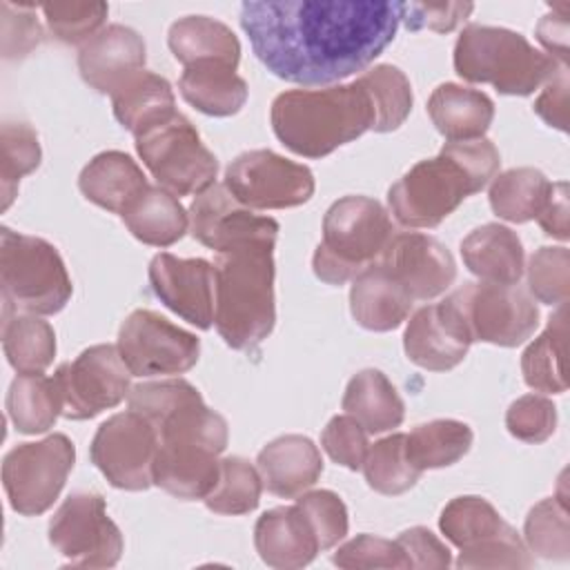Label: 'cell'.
Returning <instances> with one entry per match:
<instances>
[{
	"mask_svg": "<svg viewBox=\"0 0 570 570\" xmlns=\"http://www.w3.org/2000/svg\"><path fill=\"white\" fill-rule=\"evenodd\" d=\"M499 165V151L488 138L445 142L439 156L416 163L390 187V212L405 227H436L470 194L481 191Z\"/></svg>",
	"mask_w": 570,
	"mask_h": 570,
	"instance_id": "3",
	"label": "cell"
},
{
	"mask_svg": "<svg viewBox=\"0 0 570 570\" xmlns=\"http://www.w3.org/2000/svg\"><path fill=\"white\" fill-rule=\"evenodd\" d=\"M49 541L78 568H111L122 554V534L96 492L69 494L49 521Z\"/></svg>",
	"mask_w": 570,
	"mask_h": 570,
	"instance_id": "12",
	"label": "cell"
},
{
	"mask_svg": "<svg viewBox=\"0 0 570 570\" xmlns=\"http://www.w3.org/2000/svg\"><path fill=\"white\" fill-rule=\"evenodd\" d=\"M385 207L367 196H343L325 212L323 240L314 252V274L330 285H343L372 265L392 238Z\"/></svg>",
	"mask_w": 570,
	"mask_h": 570,
	"instance_id": "7",
	"label": "cell"
},
{
	"mask_svg": "<svg viewBox=\"0 0 570 570\" xmlns=\"http://www.w3.org/2000/svg\"><path fill=\"white\" fill-rule=\"evenodd\" d=\"M321 445L334 463L347 470H361L370 448L367 430L354 416L338 414L325 425L321 434Z\"/></svg>",
	"mask_w": 570,
	"mask_h": 570,
	"instance_id": "49",
	"label": "cell"
},
{
	"mask_svg": "<svg viewBox=\"0 0 570 570\" xmlns=\"http://www.w3.org/2000/svg\"><path fill=\"white\" fill-rule=\"evenodd\" d=\"M154 294L174 314L209 330L214 323V265L205 258H178L160 252L149 263Z\"/></svg>",
	"mask_w": 570,
	"mask_h": 570,
	"instance_id": "18",
	"label": "cell"
},
{
	"mask_svg": "<svg viewBox=\"0 0 570 570\" xmlns=\"http://www.w3.org/2000/svg\"><path fill=\"white\" fill-rule=\"evenodd\" d=\"M2 350L18 374H40L56 356L53 327L36 314L2 316Z\"/></svg>",
	"mask_w": 570,
	"mask_h": 570,
	"instance_id": "35",
	"label": "cell"
},
{
	"mask_svg": "<svg viewBox=\"0 0 570 570\" xmlns=\"http://www.w3.org/2000/svg\"><path fill=\"white\" fill-rule=\"evenodd\" d=\"M568 67H559L546 82L541 96L534 100V111L539 118L559 131L568 129Z\"/></svg>",
	"mask_w": 570,
	"mask_h": 570,
	"instance_id": "54",
	"label": "cell"
},
{
	"mask_svg": "<svg viewBox=\"0 0 570 570\" xmlns=\"http://www.w3.org/2000/svg\"><path fill=\"white\" fill-rule=\"evenodd\" d=\"M145 60L147 47L142 36L125 24H109L80 47L78 69L91 89L111 96L131 76L142 71Z\"/></svg>",
	"mask_w": 570,
	"mask_h": 570,
	"instance_id": "21",
	"label": "cell"
},
{
	"mask_svg": "<svg viewBox=\"0 0 570 570\" xmlns=\"http://www.w3.org/2000/svg\"><path fill=\"white\" fill-rule=\"evenodd\" d=\"M154 430L158 434L154 483L176 499H205L220 476L218 454L227 448V421L196 399Z\"/></svg>",
	"mask_w": 570,
	"mask_h": 570,
	"instance_id": "5",
	"label": "cell"
},
{
	"mask_svg": "<svg viewBox=\"0 0 570 570\" xmlns=\"http://www.w3.org/2000/svg\"><path fill=\"white\" fill-rule=\"evenodd\" d=\"M428 114L436 131L450 142L476 140L492 125L494 102L483 91L445 82L432 91Z\"/></svg>",
	"mask_w": 570,
	"mask_h": 570,
	"instance_id": "26",
	"label": "cell"
},
{
	"mask_svg": "<svg viewBox=\"0 0 570 570\" xmlns=\"http://www.w3.org/2000/svg\"><path fill=\"white\" fill-rule=\"evenodd\" d=\"M465 267L483 283L517 285L523 276V245L519 236L499 223H488L472 229L461 240Z\"/></svg>",
	"mask_w": 570,
	"mask_h": 570,
	"instance_id": "25",
	"label": "cell"
},
{
	"mask_svg": "<svg viewBox=\"0 0 570 570\" xmlns=\"http://www.w3.org/2000/svg\"><path fill=\"white\" fill-rule=\"evenodd\" d=\"M332 561L345 570L358 568H410L405 552L396 541L374 537V534H358L343 543Z\"/></svg>",
	"mask_w": 570,
	"mask_h": 570,
	"instance_id": "48",
	"label": "cell"
},
{
	"mask_svg": "<svg viewBox=\"0 0 570 570\" xmlns=\"http://www.w3.org/2000/svg\"><path fill=\"white\" fill-rule=\"evenodd\" d=\"M568 183H552L550 185V194L546 198L543 209L539 212L537 220L541 225V229L559 240H568L570 236V223H568Z\"/></svg>",
	"mask_w": 570,
	"mask_h": 570,
	"instance_id": "56",
	"label": "cell"
},
{
	"mask_svg": "<svg viewBox=\"0 0 570 570\" xmlns=\"http://www.w3.org/2000/svg\"><path fill=\"white\" fill-rule=\"evenodd\" d=\"M532 557L528 546L521 541L514 528L503 532L501 537L472 548L463 550L456 559V568H530Z\"/></svg>",
	"mask_w": 570,
	"mask_h": 570,
	"instance_id": "51",
	"label": "cell"
},
{
	"mask_svg": "<svg viewBox=\"0 0 570 570\" xmlns=\"http://www.w3.org/2000/svg\"><path fill=\"white\" fill-rule=\"evenodd\" d=\"M261 490L258 470L240 456H227L220 461V476L214 490L203 501L212 512L234 517L252 512L261 501Z\"/></svg>",
	"mask_w": 570,
	"mask_h": 570,
	"instance_id": "41",
	"label": "cell"
},
{
	"mask_svg": "<svg viewBox=\"0 0 570 570\" xmlns=\"http://www.w3.org/2000/svg\"><path fill=\"white\" fill-rule=\"evenodd\" d=\"M276 236H249L216 252L214 325L234 350L252 352L274 330Z\"/></svg>",
	"mask_w": 570,
	"mask_h": 570,
	"instance_id": "2",
	"label": "cell"
},
{
	"mask_svg": "<svg viewBox=\"0 0 570 570\" xmlns=\"http://www.w3.org/2000/svg\"><path fill=\"white\" fill-rule=\"evenodd\" d=\"M167 45L185 67L196 62H223L238 67L240 42L220 20L209 16H185L169 27Z\"/></svg>",
	"mask_w": 570,
	"mask_h": 570,
	"instance_id": "28",
	"label": "cell"
},
{
	"mask_svg": "<svg viewBox=\"0 0 570 570\" xmlns=\"http://www.w3.org/2000/svg\"><path fill=\"white\" fill-rule=\"evenodd\" d=\"M131 376L118 345L100 343L87 347L53 374L62 396V416L85 421L116 407L129 396Z\"/></svg>",
	"mask_w": 570,
	"mask_h": 570,
	"instance_id": "13",
	"label": "cell"
},
{
	"mask_svg": "<svg viewBox=\"0 0 570 570\" xmlns=\"http://www.w3.org/2000/svg\"><path fill=\"white\" fill-rule=\"evenodd\" d=\"M528 289L546 305H566L570 296V252L539 247L528 263Z\"/></svg>",
	"mask_w": 570,
	"mask_h": 570,
	"instance_id": "44",
	"label": "cell"
},
{
	"mask_svg": "<svg viewBox=\"0 0 570 570\" xmlns=\"http://www.w3.org/2000/svg\"><path fill=\"white\" fill-rule=\"evenodd\" d=\"M269 118L276 138L305 158H323L374 127V109L358 80L283 91L274 98Z\"/></svg>",
	"mask_w": 570,
	"mask_h": 570,
	"instance_id": "4",
	"label": "cell"
},
{
	"mask_svg": "<svg viewBox=\"0 0 570 570\" xmlns=\"http://www.w3.org/2000/svg\"><path fill=\"white\" fill-rule=\"evenodd\" d=\"M412 303L403 285L376 261L352 278L350 312L370 332L396 330L407 318Z\"/></svg>",
	"mask_w": 570,
	"mask_h": 570,
	"instance_id": "24",
	"label": "cell"
},
{
	"mask_svg": "<svg viewBox=\"0 0 570 570\" xmlns=\"http://www.w3.org/2000/svg\"><path fill=\"white\" fill-rule=\"evenodd\" d=\"M254 546L258 557L278 570L303 568L321 552L316 534L296 503L261 514L254 525Z\"/></svg>",
	"mask_w": 570,
	"mask_h": 570,
	"instance_id": "23",
	"label": "cell"
},
{
	"mask_svg": "<svg viewBox=\"0 0 570 570\" xmlns=\"http://www.w3.org/2000/svg\"><path fill=\"white\" fill-rule=\"evenodd\" d=\"M118 352L134 376L183 374L196 365L200 341L151 309H136L120 325Z\"/></svg>",
	"mask_w": 570,
	"mask_h": 570,
	"instance_id": "16",
	"label": "cell"
},
{
	"mask_svg": "<svg viewBox=\"0 0 570 570\" xmlns=\"http://www.w3.org/2000/svg\"><path fill=\"white\" fill-rule=\"evenodd\" d=\"M76 448L65 434L22 443L2 461V483L11 508L22 517L47 512L73 468Z\"/></svg>",
	"mask_w": 570,
	"mask_h": 570,
	"instance_id": "10",
	"label": "cell"
},
{
	"mask_svg": "<svg viewBox=\"0 0 570 570\" xmlns=\"http://www.w3.org/2000/svg\"><path fill=\"white\" fill-rule=\"evenodd\" d=\"M158 434L134 410L109 416L94 434L91 463L118 490L140 492L154 483Z\"/></svg>",
	"mask_w": 570,
	"mask_h": 570,
	"instance_id": "15",
	"label": "cell"
},
{
	"mask_svg": "<svg viewBox=\"0 0 570 570\" xmlns=\"http://www.w3.org/2000/svg\"><path fill=\"white\" fill-rule=\"evenodd\" d=\"M2 316L58 314L71 298V278L58 249L45 238L0 229Z\"/></svg>",
	"mask_w": 570,
	"mask_h": 570,
	"instance_id": "8",
	"label": "cell"
},
{
	"mask_svg": "<svg viewBox=\"0 0 570 570\" xmlns=\"http://www.w3.org/2000/svg\"><path fill=\"white\" fill-rule=\"evenodd\" d=\"M508 432L525 443H543L554 434L557 407L548 396L525 394L505 412Z\"/></svg>",
	"mask_w": 570,
	"mask_h": 570,
	"instance_id": "47",
	"label": "cell"
},
{
	"mask_svg": "<svg viewBox=\"0 0 570 570\" xmlns=\"http://www.w3.org/2000/svg\"><path fill=\"white\" fill-rule=\"evenodd\" d=\"M40 9L53 38L65 45L91 40L109 13L105 2H47Z\"/></svg>",
	"mask_w": 570,
	"mask_h": 570,
	"instance_id": "45",
	"label": "cell"
},
{
	"mask_svg": "<svg viewBox=\"0 0 570 570\" xmlns=\"http://www.w3.org/2000/svg\"><path fill=\"white\" fill-rule=\"evenodd\" d=\"M120 218L140 243L154 247L174 245L189 227V214L180 200L160 185H149L145 191H140L120 212Z\"/></svg>",
	"mask_w": 570,
	"mask_h": 570,
	"instance_id": "29",
	"label": "cell"
},
{
	"mask_svg": "<svg viewBox=\"0 0 570 570\" xmlns=\"http://www.w3.org/2000/svg\"><path fill=\"white\" fill-rule=\"evenodd\" d=\"M178 89L191 107L216 118L234 116L247 100V82L236 73V67L223 62H196L185 67Z\"/></svg>",
	"mask_w": 570,
	"mask_h": 570,
	"instance_id": "31",
	"label": "cell"
},
{
	"mask_svg": "<svg viewBox=\"0 0 570 570\" xmlns=\"http://www.w3.org/2000/svg\"><path fill=\"white\" fill-rule=\"evenodd\" d=\"M363 472L367 485L387 497L407 492L421 476V470L407 459L405 434H390L367 448Z\"/></svg>",
	"mask_w": 570,
	"mask_h": 570,
	"instance_id": "40",
	"label": "cell"
},
{
	"mask_svg": "<svg viewBox=\"0 0 570 570\" xmlns=\"http://www.w3.org/2000/svg\"><path fill=\"white\" fill-rule=\"evenodd\" d=\"M256 470L267 492L292 499L318 481L323 472V459L314 441L307 436L283 434L258 452Z\"/></svg>",
	"mask_w": 570,
	"mask_h": 570,
	"instance_id": "22",
	"label": "cell"
},
{
	"mask_svg": "<svg viewBox=\"0 0 570 570\" xmlns=\"http://www.w3.org/2000/svg\"><path fill=\"white\" fill-rule=\"evenodd\" d=\"M7 414L18 432L40 434L62 414V396L53 376L18 374L7 392Z\"/></svg>",
	"mask_w": 570,
	"mask_h": 570,
	"instance_id": "33",
	"label": "cell"
},
{
	"mask_svg": "<svg viewBox=\"0 0 570 570\" xmlns=\"http://www.w3.org/2000/svg\"><path fill=\"white\" fill-rule=\"evenodd\" d=\"M341 405L372 434L399 428L405 416V405L396 387L374 367L361 370L350 379Z\"/></svg>",
	"mask_w": 570,
	"mask_h": 570,
	"instance_id": "32",
	"label": "cell"
},
{
	"mask_svg": "<svg viewBox=\"0 0 570 570\" xmlns=\"http://www.w3.org/2000/svg\"><path fill=\"white\" fill-rule=\"evenodd\" d=\"M356 80L367 91L374 109L372 131L385 134L399 129L412 109V87L405 73L394 65H376Z\"/></svg>",
	"mask_w": 570,
	"mask_h": 570,
	"instance_id": "39",
	"label": "cell"
},
{
	"mask_svg": "<svg viewBox=\"0 0 570 570\" xmlns=\"http://www.w3.org/2000/svg\"><path fill=\"white\" fill-rule=\"evenodd\" d=\"M559 67L563 65L534 49L525 36L503 27L468 24L454 45V71L505 96H530Z\"/></svg>",
	"mask_w": 570,
	"mask_h": 570,
	"instance_id": "6",
	"label": "cell"
},
{
	"mask_svg": "<svg viewBox=\"0 0 570 570\" xmlns=\"http://www.w3.org/2000/svg\"><path fill=\"white\" fill-rule=\"evenodd\" d=\"M472 9V2H403L401 22H405V27L412 31L430 29L436 33H448L465 22Z\"/></svg>",
	"mask_w": 570,
	"mask_h": 570,
	"instance_id": "52",
	"label": "cell"
},
{
	"mask_svg": "<svg viewBox=\"0 0 570 570\" xmlns=\"http://www.w3.org/2000/svg\"><path fill=\"white\" fill-rule=\"evenodd\" d=\"M36 4H11L2 2L0 13H2V56L13 60V58H24L29 56L36 47L42 45L45 31L33 13Z\"/></svg>",
	"mask_w": 570,
	"mask_h": 570,
	"instance_id": "50",
	"label": "cell"
},
{
	"mask_svg": "<svg viewBox=\"0 0 570 570\" xmlns=\"http://www.w3.org/2000/svg\"><path fill=\"white\" fill-rule=\"evenodd\" d=\"M111 107L116 120L140 136L176 114V98L163 76L142 69L111 94Z\"/></svg>",
	"mask_w": 570,
	"mask_h": 570,
	"instance_id": "30",
	"label": "cell"
},
{
	"mask_svg": "<svg viewBox=\"0 0 570 570\" xmlns=\"http://www.w3.org/2000/svg\"><path fill=\"white\" fill-rule=\"evenodd\" d=\"M550 180L534 167H514L492 178L490 207L508 223H528L539 216L550 194Z\"/></svg>",
	"mask_w": 570,
	"mask_h": 570,
	"instance_id": "37",
	"label": "cell"
},
{
	"mask_svg": "<svg viewBox=\"0 0 570 570\" xmlns=\"http://www.w3.org/2000/svg\"><path fill=\"white\" fill-rule=\"evenodd\" d=\"M189 227L191 236L214 252L249 236L278 234V223L274 218L249 212L225 185L216 183L194 198L189 207Z\"/></svg>",
	"mask_w": 570,
	"mask_h": 570,
	"instance_id": "20",
	"label": "cell"
},
{
	"mask_svg": "<svg viewBox=\"0 0 570 570\" xmlns=\"http://www.w3.org/2000/svg\"><path fill=\"white\" fill-rule=\"evenodd\" d=\"M136 151L158 185L174 196H198L214 185L218 174L216 156L200 142L196 127L178 111L136 136Z\"/></svg>",
	"mask_w": 570,
	"mask_h": 570,
	"instance_id": "9",
	"label": "cell"
},
{
	"mask_svg": "<svg viewBox=\"0 0 570 570\" xmlns=\"http://www.w3.org/2000/svg\"><path fill=\"white\" fill-rule=\"evenodd\" d=\"M401 550L407 557L410 568H430V570H443L452 563L448 546L432 534L428 528H410L403 530L396 539Z\"/></svg>",
	"mask_w": 570,
	"mask_h": 570,
	"instance_id": "53",
	"label": "cell"
},
{
	"mask_svg": "<svg viewBox=\"0 0 570 570\" xmlns=\"http://www.w3.org/2000/svg\"><path fill=\"white\" fill-rule=\"evenodd\" d=\"M296 508L307 519L309 528L316 534L318 550L334 548L347 534V508L341 497L332 490H312L303 492L296 499Z\"/></svg>",
	"mask_w": 570,
	"mask_h": 570,
	"instance_id": "46",
	"label": "cell"
},
{
	"mask_svg": "<svg viewBox=\"0 0 570 570\" xmlns=\"http://www.w3.org/2000/svg\"><path fill=\"white\" fill-rule=\"evenodd\" d=\"M537 40L546 47L557 65L568 62V4L552 7L537 24Z\"/></svg>",
	"mask_w": 570,
	"mask_h": 570,
	"instance_id": "55",
	"label": "cell"
},
{
	"mask_svg": "<svg viewBox=\"0 0 570 570\" xmlns=\"http://www.w3.org/2000/svg\"><path fill=\"white\" fill-rule=\"evenodd\" d=\"M42 158L36 131L24 122H4L0 129V191L2 209L11 205L22 176L38 169Z\"/></svg>",
	"mask_w": 570,
	"mask_h": 570,
	"instance_id": "43",
	"label": "cell"
},
{
	"mask_svg": "<svg viewBox=\"0 0 570 570\" xmlns=\"http://www.w3.org/2000/svg\"><path fill=\"white\" fill-rule=\"evenodd\" d=\"M472 345V336L450 298L414 312L403 334L407 358L430 372L456 367Z\"/></svg>",
	"mask_w": 570,
	"mask_h": 570,
	"instance_id": "19",
	"label": "cell"
},
{
	"mask_svg": "<svg viewBox=\"0 0 570 570\" xmlns=\"http://www.w3.org/2000/svg\"><path fill=\"white\" fill-rule=\"evenodd\" d=\"M225 187L249 209H285L312 198L314 174L269 149H252L229 163Z\"/></svg>",
	"mask_w": 570,
	"mask_h": 570,
	"instance_id": "14",
	"label": "cell"
},
{
	"mask_svg": "<svg viewBox=\"0 0 570 570\" xmlns=\"http://www.w3.org/2000/svg\"><path fill=\"white\" fill-rule=\"evenodd\" d=\"M459 309L472 341L517 347L539 325V309L528 292L517 285L465 283L448 296Z\"/></svg>",
	"mask_w": 570,
	"mask_h": 570,
	"instance_id": "11",
	"label": "cell"
},
{
	"mask_svg": "<svg viewBox=\"0 0 570 570\" xmlns=\"http://www.w3.org/2000/svg\"><path fill=\"white\" fill-rule=\"evenodd\" d=\"M439 528L445 534V539L463 552L501 537L512 525L503 521V517L494 510L490 501H485L483 497L468 494L452 499L443 508Z\"/></svg>",
	"mask_w": 570,
	"mask_h": 570,
	"instance_id": "38",
	"label": "cell"
},
{
	"mask_svg": "<svg viewBox=\"0 0 570 570\" xmlns=\"http://www.w3.org/2000/svg\"><path fill=\"white\" fill-rule=\"evenodd\" d=\"M78 187L94 205L120 214L140 191L149 187L142 169L125 151L94 156L78 176Z\"/></svg>",
	"mask_w": 570,
	"mask_h": 570,
	"instance_id": "27",
	"label": "cell"
},
{
	"mask_svg": "<svg viewBox=\"0 0 570 570\" xmlns=\"http://www.w3.org/2000/svg\"><path fill=\"white\" fill-rule=\"evenodd\" d=\"M472 439L474 434L468 423L454 419H434L405 434L407 459L421 472L448 468L468 454Z\"/></svg>",
	"mask_w": 570,
	"mask_h": 570,
	"instance_id": "36",
	"label": "cell"
},
{
	"mask_svg": "<svg viewBox=\"0 0 570 570\" xmlns=\"http://www.w3.org/2000/svg\"><path fill=\"white\" fill-rule=\"evenodd\" d=\"M403 2L247 0L240 27L256 58L296 85H330L367 69L394 40Z\"/></svg>",
	"mask_w": 570,
	"mask_h": 570,
	"instance_id": "1",
	"label": "cell"
},
{
	"mask_svg": "<svg viewBox=\"0 0 570 570\" xmlns=\"http://www.w3.org/2000/svg\"><path fill=\"white\" fill-rule=\"evenodd\" d=\"M523 539L530 552L543 559L566 561L570 554L568 501L561 497L539 501L525 517Z\"/></svg>",
	"mask_w": 570,
	"mask_h": 570,
	"instance_id": "42",
	"label": "cell"
},
{
	"mask_svg": "<svg viewBox=\"0 0 570 570\" xmlns=\"http://www.w3.org/2000/svg\"><path fill=\"white\" fill-rule=\"evenodd\" d=\"M379 258V263L403 285L412 301L436 298L456 278V263L450 249L428 234H392Z\"/></svg>",
	"mask_w": 570,
	"mask_h": 570,
	"instance_id": "17",
	"label": "cell"
},
{
	"mask_svg": "<svg viewBox=\"0 0 570 570\" xmlns=\"http://www.w3.org/2000/svg\"><path fill=\"white\" fill-rule=\"evenodd\" d=\"M566 336H568V309L561 305L548 327L525 347L521 356V372L528 387L548 394L566 392Z\"/></svg>",
	"mask_w": 570,
	"mask_h": 570,
	"instance_id": "34",
	"label": "cell"
}]
</instances>
